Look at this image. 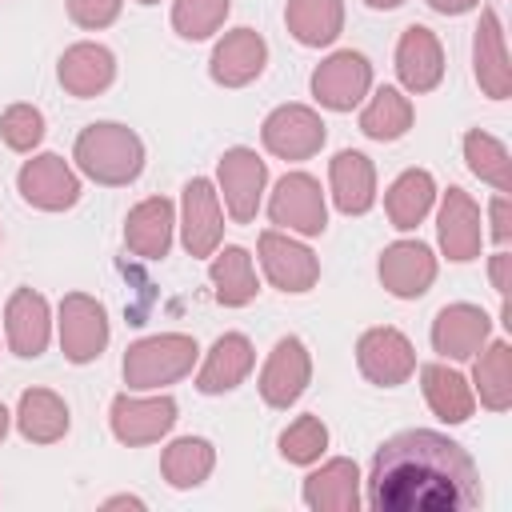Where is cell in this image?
Listing matches in <instances>:
<instances>
[{
	"label": "cell",
	"mask_w": 512,
	"mask_h": 512,
	"mask_svg": "<svg viewBox=\"0 0 512 512\" xmlns=\"http://www.w3.org/2000/svg\"><path fill=\"white\" fill-rule=\"evenodd\" d=\"M364 504L376 512H468L480 504V472L464 444L432 428L388 436L368 468Z\"/></svg>",
	"instance_id": "cell-1"
},
{
	"label": "cell",
	"mask_w": 512,
	"mask_h": 512,
	"mask_svg": "<svg viewBox=\"0 0 512 512\" xmlns=\"http://www.w3.org/2000/svg\"><path fill=\"white\" fill-rule=\"evenodd\" d=\"M72 160L76 168L104 184V188H124L144 172V140L116 120H96L88 128H80L76 144H72Z\"/></svg>",
	"instance_id": "cell-2"
},
{
	"label": "cell",
	"mask_w": 512,
	"mask_h": 512,
	"mask_svg": "<svg viewBox=\"0 0 512 512\" xmlns=\"http://www.w3.org/2000/svg\"><path fill=\"white\" fill-rule=\"evenodd\" d=\"M200 360V344L184 332H160V336H144V340H132L124 348V360H120V372H124V384L132 392H160L176 380H184Z\"/></svg>",
	"instance_id": "cell-3"
},
{
	"label": "cell",
	"mask_w": 512,
	"mask_h": 512,
	"mask_svg": "<svg viewBox=\"0 0 512 512\" xmlns=\"http://www.w3.org/2000/svg\"><path fill=\"white\" fill-rule=\"evenodd\" d=\"M268 220L292 236H324L328 228V200L316 176L284 172L268 196Z\"/></svg>",
	"instance_id": "cell-4"
},
{
	"label": "cell",
	"mask_w": 512,
	"mask_h": 512,
	"mask_svg": "<svg viewBox=\"0 0 512 512\" xmlns=\"http://www.w3.org/2000/svg\"><path fill=\"white\" fill-rule=\"evenodd\" d=\"M56 336H60V352L72 364H92L100 360V352L108 348V312L96 296L88 292H68L56 308Z\"/></svg>",
	"instance_id": "cell-5"
},
{
	"label": "cell",
	"mask_w": 512,
	"mask_h": 512,
	"mask_svg": "<svg viewBox=\"0 0 512 512\" xmlns=\"http://www.w3.org/2000/svg\"><path fill=\"white\" fill-rule=\"evenodd\" d=\"M264 188H268V164L256 156V148L236 144L216 160V192L224 200V212L236 224H252L256 220Z\"/></svg>",
	"instance_id": "cell-6"
},
{
	"label": "cell",
	"mask_w": 512,
	"mask_h": 512,
	"mask_svg": "<svg viewBox=\"0 0 512 512\" xmlns=\"http://www.w3.org/2000/svg\"><path fill=\"white\" fill-rule=\"evenodd\" d=\"M328 140V124L308 104H280L260 124V144L276 160H312Z\"/></svg>",
	"instance_id": "cell-7"
},
{
	"label": "cell",
	"mask_w": 512,
	"mask_h": 512,
	"mask_svg": "<svg viewBox=\"0 0 512 512\" xmlns=\"http://www.w3.org/2000/svg\"><path fill=\"white\" fill-rule=\"evenodd\" d=\"M308 88H312V100L320 108H328V112H352L372 92V64H368L364 52L340 48L328 60L316 64Z\"/></svg>",
	"instance_id": "cell-8"
},
{
	"label": "cell",
	"mask_w": 512,
	"mask_h": 512,
	"mask_svg": "<svg viewBox=\"0 0 512 512\" xmlns=\"http://www.w3.org/2000/svg\"><path fill=\"white\" fill-rule=\"evenodd\" d=\"M256 256H260V268H264L268 284L280 288V292L300 296V292H312L316 280H320V260H316V252H312L308 244H300L292 232H280V228L260 232Z\"/></svg>",
	"instance_id": "cell-9"
},
{
	"label": "cell",
	"mask_w": 512,
	"mask_h": 512,
	"mask_svg": "<svg viewBox=\"0 0 512 512\" xmlns=\"http://www.w3.org/2000/svg\"><path fill=\"white\" fill-rule=\"evenodd\" d=\"M356 368L376 388H400L416 372V348H412V340L400 328L380 324V328L360 332V340H356Z\"/></svg>",
	"instance_id": "cell-10"
},
{
	"label": "cell",
	"mask_w": 512,
	"mask_h": 512,
	"mask_svg": "<svg viewBox=\"0 0 512 512\" xmlns=\"http://www.w3.org/2000/svg\"><path fill=\"white\" fill-rule=\"evenodd\" d=\"M176 416H180V404L168 392H156V396L120 392L108 408V428L120 444L140 448V444H156L160 436H168L176 428Z\"/></svg>",
	"instance_id": "cell-11"
},
{
	"label": "cell",
	"mask_w": 512,
	"mask_h": 512,
	"mask_svg": "<svg viewBox=\"0 0 512 512\" xmlns=\"http://www.w3.org/2000/svg\"><path fill=\"white\" fill-rule=\"evenodd\" d=\"M180 244L188 256L204 260L220 248L224 240V208H220V192L208 176H192L180 192Z\"/></svg>",
	"instance_id": "cell-12"
},
{
	"label": "cell",
	"mask_w": 512,
	"mask_h": 512,
	"mask_svg": "<svg viewBox=\"0 0 512 512\" xmlns=\"http://www.w3.org/2000/svg\"><path fill=\"white\" fill-rule=\"evenodd\" d=\"M16 192L24 196V204H32L40 212H68L80 200V176L64 156L40 152V156L20 164Z\"/></svg>",
	"instance_id": "cell-13"
},
{
	"label": "cell",
	"mask_w": 512,
	"mask_h": 512,
	"mask_svg": "<svg viewBox=\"0 0 512 512\" xmlns=\"http://www.w3.org/2000/svg\"><path fill=\"white\" fill-rule=\"evenodd\" d=\"M308 384H312V356H308L304 340L300 336H280L272 344L264 368H260V380H256L260 400L268 408H292L304 396Z\"/></svg>",
	"instance_id": "cell-14"
},
{
	"label": "cell",
	"mask_w": 512,
	"mask_h": 512,
	"mask_svg": "<svg viewBox=\"0 0 512 512\" xmlns=\"http://www.w3.org/2000/svg\"><path fill=\"white\" fill-rule=\"evenodd\" d=\"M436 240H440V252L452 264H468V260L480 256V244H484L480 204L464 188H456V184L440 196V208H436Z\"/></svg>",
	"instance_id": "cell-15"
},
{
	"label": "cell",
	"mask_w": 512,
	"mask_h": 512,
	"mask_svg": "<svg viewBox=\"0 0 512 512\" xmlns=\"http://www.w3.org/2000/svg\"><path fill=\"white\" fill-rule=\"evenodd\" d=\"M376 272L396 300H420L436 284V256L424 240H392L380 252Z\"/></svg>",
	"instance_id": "cell-16"
},
{
	"label": "cell",
	"mask_w": 512,
	"mask_h": 512,
	"mask_svg": "<svg viewBox=\"0 0 512 512\" xmlns=\"http://www.w3.org/2000/svg\"><path fill=\"white\" fill-rule=\"evenodd\" d=\"M492 336V316L480 304H444L432 316V348L440 360H472Z\"/></svg>",
	"instance_id": "cell-17"
},
{
	"label": "cell",
	"mask_w": 512,
	"mask_h": 512,
	"mask_svg": "<svg viewBox=\"0 0 512 512\" xmlns=\"http://www.w3.org/2000/svg\"><path fill=\"white\" fill-rule=\"evenodd\" d=\"M268 64V44L256 28H232L216 40L212 56H208V76L220 88H244L252 80H260Z\"/></svg>",
	"instance_id": "cell-18"
},
{
	"label": "cell",
	"mask_w": 512,
	"mask_h": 512,
	"mask_svg": "<svg viewBox=\"0 0 512 512\" xmlns=\"http://www.w3.org/2000/svg\"><path fill=\"white\" fill-rule=\"evenodd\" d=\"M4 336H8V352H16L20 360H36L44 356L48 340H52V308L40 292L32 288H16L4 304Z\"/></svg>",
	"instance_id": "cell-19"
},
{
	"label": "cell",
	"mask_w": 512,
	"mask_h": 512,
	"mask_svg": "<svg viewBox=\"0 0 512 512\" xmlns=\"http://www.w3.org/2000/svg\"><path fill=\"white\" fill-rule=\"evenodd\" d=\"M472 72H476V84L488 100H508L512 96V64H508L504 24H500L496 8L480 12L476 36H472Z\"/></svg>",
	"instance_id": "cell-20"
},
{
	"label": "cell",
	"mask_w": 512,
	"mask_h": 512,
	"mask_svg": "<svg viewBox=\"0 0 512 512\" xmlns=\"http://www.w3.org/2000/svg\"><path fill=\"white\" fill-rule=\"evenodd\" d=\"M396 76L404 84V92L424 96L432 88H440L444 80V48L436 40L432 28L424 24H408L396 40Z\"/></svg>",
	"instance_id": "cell-21"
},
{
	"label": "cell",
	"mask_w": 512,
	"mask_h": 512,
	"mask_svg": "<svg viewBox=\"0 0 512 512\" xmlns=\"http://www.w3.org/2000/svg\"><path fill=\"white\" fill-rule=\"evenodd\" d=\"M256 364V348L244 332H224L212 340V348L204 352L200 360V372H196V392L204 396H224L232 388H240L248 380Z\"/></svg>",
	"instance_id": "cell-22"
},
{
	"label": "cell",
	"mask_w": 512,
	"mask_h": 512,
	"mask_svg": "<svg viewBox=\"0 0 512 512\" xmlns=\"http://www.w3.org/2000/svg\"><path fill=\"white\" fill-rule=\"evenodd\" d=\"M360 480H364V476H360L356 460L332 456V460H324L316 472L304 476L300 500H304V508H312V512H356V508L364 504Z\"/></svg>",
	"instance_id": "cell-23"
},
{
	"label": "cell",
	"mask_w": 512,
	"mask_h": 512,
	"mask_svg": "<svg viewBox=\"0 0 512 512\" xmlns=\"http://www.w3.org/2000/svg\"><path fill=\"white\" fill-rule=\"evenodd\" d=\"M56 80H60V88L68 96L92 100V96H100V92L112 88V80H116V56H112V48H104L96 40H80V44L64 48V56L56 64Z\"/></svg>",
	"instance_id": "cell-24"
},
{
	"label": "cell",
	"mask_w": 512,
	"mask_h": 512,
	"mask_svg": "<svg viewBox=\"0 0 512 512\" xmlns=\"http://www.w3.org/2000/svg\"><path fill=\"white\" fill-rule=\"evenodd\" d=\"M176 232V208L168 196H148L124 216V244L140 260H164Z\"/></svg>",
	"instance_id": "cell-25"
},
{
	"label": "cell",
	"mask_w": 512,
	"mask_h": 512,
	"mask_svg": "<svg viewBox=\"0 0 512 512\" xmlns=\"http://www.w3.org/2000/svg\"><path fill=\"white\" fill-rule=\"evenodd\" d=\"M328 188H332V204L344 216H364L376 204V168L364 152L344 148L332 156L328 164Z\"/></svg>",
	"instance_id": "cell-26"
},
{
	"label": "cell",
	"mask_w": 512,
	"mask_h": 512,
	"mask_svg": "<svg viewBox=\"0 0 512 512\" xmlns=\"http://www.w3.org/2000/svg\"><path fill=\"white\" fill-rule=\"evenodd\" d=\"M16 428L28 444H56L68 436L72 428V416H68V404L64 396H56L52 388H24L20 400H16Z\"/></svg>",
	"instance_id": "cell-27"
},
{
	"label": "cell",
	"mask_w": 512,
	"mask_h": 512,
	"mask_svg": "<svg viewBox=\"0 0 512 512\" xmlns=\"http://www.w3.org/2000/svg\"><path fill=\"white\" fill-rule=\"evenodd\" d=\"M420 392H424L432 416L444 420V424H464V420L472 416V408H476L472 384H468L456 368H448L444 360L420 364Z\"/></svg>",
	"instance_id": "cell-28"
},
{
	"label": "cell",
	"mask_w": 512,
	"mask_h": 512,
	"mask_svg": "<svg viewBox=\"0 0 512 512\" xmlns=\"http://www.w3.org/2000/svg\"><path fill=\"white\" fill-rule=\"evenodd\" d=\"M432 204H436V180L428 168H404L384 192V212L396 232H412L432 212Z\"/></svg>",
	"instance_id": "cell-29"
},
{
	"label": "cell",
	"mask_w": 512,
	"mask_h": 512,
	"mask_svg": "<svg viewBox=\"0 0 512 512\" xmlns=\"http://www.w3.org/2000/svg\"><path fill=\"white\" fill-rule=\"evenodd\" d=\"M208 280H212V292H216V300H220L224 308H244V304H252L256 292H260L252 256H248V248H240V244H224V248L212 252Z\"/></svg>",
	"instance_id": "cell-30"
},
{
	"label": "cell",
	"mask_w": 512,
	"mask_h": 512,
	"mask_svg": "<svg viewBox=\"0 0 512 512\" xmlns=\"http://www.w3.org/2000/svg\"><path fill=\"white\" fill-rule=\"evenodd\" d=\"M472 392L488 412L512 408V344L508 340H488L472 356Z\"/></svg>",
	"instance_id": "cell-31"
},
{
	"label": "cell",
	"mask_w": 512,
	"mask_h": 512,
	"mask_svg": "<svg viewBox=\"0 0 512 512\" xmlns=\"http://www.w3.org/2000/svg\"><path fill=\"white\" fill-rule=\"evenodd\" d=\"M288 36L304 48H328L344 32V0H288L284 4Z\"/></svg>",
	"instance_id": "cell-32"
},
{
	"label": "cell",
	"mask_w": 512,
	"mask_h": 512,
	"mask_svg": "<svg viewBox=\"0 0 512 512\" xmlns=\"http://www.w3.org/2000/svg\"><path fill=\"white\" fill-rule=\"evenodd\" d=\"M216 468V448L204 436H176L164 452H160V472L168 480V488L188 492L200 488Z\"/></svg>",
	"instance_id": "cell-33"
},
{
	"label": "cell",
	"mask_w": 512,
	"mask_h": 512,
	"mask_svg": "<svg viewBox=\"0 0 512 512\" xmlns=\"http://www.w3.org/2000/svg\"><path fill=\"white\" fill-rule=\"evenodd\" d=\"M412 100L400 92V88H392V84H384V88H376L372 92V100L364 104V112H360V132L368 136V140H380V144H392V140H400L408 128H412Z\"/></svg>",
	"instance_id": "cell-34"
},
{
	"label": "cell",
	"mask_w": 512,
	"mask_h": 512,
	"mask_svg": "<svg viewBox=\"0 0 512 512\" xmlns=\"http://www.w3.org/2000/svg\"><path fill=\"white\" fill-rule=\"evenodd\" d=\"M464 160H468L472 176H480L496 192H512V156H508L504 140H496L484 128H468L464 132Z\"/></svg>",
	"instance_id": "cell-35"
},
{
	"label": "cell",
	"mask_w": 512,
	"mask_h": 512,
	"mask_svg": "<svg viewBox=\"0 0 512 512\" xmlns=\"http://www.w3.org/2000/svg\"><path fill=\"white\" fill-rule=\"evenodd\" d=\"M232 0H172V28L184 40H208L224 28Z\"/></svg>",
	"instance_id": "cell-36"
},
{
	"label": "cell",
	"mask_w": 512,
	"mask_h": 512,
	"mask_svg": "<svg viewBox=\"0 0 512 512\" xmlns=\"http://www.w3.org/2000/svg\"><path fill=\"white\" fill-rule=\"evenodd\" d=\"M328 452V424L320 416H296L284 432H280V456L288 464H316Z\"/></svg>",
	"instance_id": "cell-37"
},
{
	"label": "cell",
	"mask_w": 512,
	"mask_h": 512,
	"mask_svg": "<svg viewBox=\"0 0 512 512\" xmlns=\"http://www.w3.org/2000/svg\"><path fill=\"white\" fill-rule=\"evenodd\" d=\"M0 140L12 152H32L44 140V112L36 104H8L0 116Z\"/></svg>",
	"instance_id": "cell-38"
},
{
	"label": "cell",
	"mask_w": 512,
	"mask_h": 512,
	"mask_svg": "<svg viewBox=\"0 0 512 512\" xmlns=\"http://www.w3.org/2000/svg\"><path fill=\"white\" fill-rule=\"evenodd\" d=\"M124 0H68V20L84 32H100L108 24H116Z\"/></svg>",
	"instance_id": "cell-39"
},
{
	"label": "cell",
	"mask_w": 512,
	"mask_h": 512,
	"mask_svg": "<svg viewBox=\"0 0 512 512\" xmlns=\"http://www.w3.org/2000/svg\"><path fill=\"white\" fill-rule=\"evenodd\" d=\"M488 236L496 240V244H508L512 240V200H508V192H496L492 200H488Z\"/></svg>",
	"instance_id": "cell-40"
},
{
	"label": "cell",
	"mask_w": 512,
	"mask_h": 512,
	"mask_svg": "<svg viewBox=\"0 0 512 512\" xmlns=\"http://www.w3.org/2000/svg\"><path fill=\"white\" fill-rule=\"evenodd\" d=\"M508 268H512V256H508V252H496V256L488 260V276H492V288H496L500 296H508Z\"/></svg>",
	"instance_id": "cell-41"
},
{
	"label": "cell",
	"mask_w": 512,
	"mask_h": 512,
	"mask_svg": "<svg viewBox=\"0 0 512 512\" xmlns=\"http://www.w3.org/2000/svg\"><path fill=\"white\" fill-rule=\"evenodd\" d=\"M480 0H428V8L432 12H440V16H464V12H472Z\"/></svg>",
	"instance_id": "cell-42"
},
{
	"label": "cell",
	"mask_w": 512,
	"mask_h": 512,
	"mask_svg": "<svg viewBox=\"0 0 512 512\" xmlns=\"http://www.w3.org/2000/svg\"><path fill=\"white\" fill-rule=\"evenodd\" d=\"M104 508H148V504H144L140 496H128V492H124V496H108Z\"/></svg>",
	"instance_id": "cell-43"
},
{
	"label": "cell",
	"mask_w": 512,
	"mask_h": 512,
	"mask_svg": "<svg viewBox=\"0 0 512 512\" xmlns=\"http://www.w3.org/2000/svg\"><path fill=\"white\" fill-rule=\"evenodd\" d=\"M372 12H392V8H400V4H408V0H364Z\"/></svg>",
	"instance_id": "cell-44"
},
{
	"label": "cell",
	"mask_w": 512,
	"mask_h": 512,
	"mask_svg": "<svg viewBox=\"0 0 512 512\" xmlns=\"http://www.w3.org/2000/svg\"><path fill=\"white\" fill-rule=\"evenodd\" d=\"M8 424H12V412L0 404V444H4V436H8Z\"/></svg>",
	"instance_id": "cell-45"
},
{
	"label": "cell",
	"mask_w": 512,
	"mask_h": 512,
	"mask_svg": "<svg viewBox=\"0 0 512 512\" xmlns=\"http://www.w3.org/2000/svg\"><path fill=\"white\" fill-rule=\"evenodd\" d=\"M136 4H160V0H136Z\"/></svg>",
	"instance_id": "cell-46"
}]
</instances>
